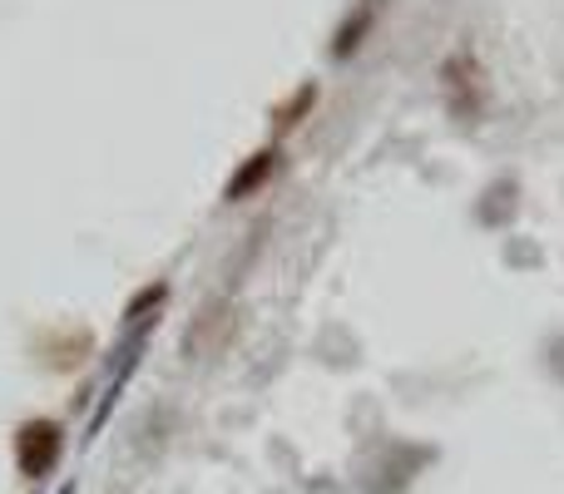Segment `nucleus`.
<instances>
[{
  "label": "nucleus",
  "mask_w": 564,
  "mask_h": 494,
  "mask_svg": "<svg viewBox=\"0 0 564 494\" xmlns=\"http://www.w3.org/2000/svg\"><path fill=\"white\" fill-rule=\"evenodd\" d=\"M15 470L25 480H45L50 470L65 460V426L50 416H35V420H20L15 426Z\"/></svg>",
  "instance_id": "nucleus-1"
},
{
  "label": "nucleus",
  "mask_w": 564,
  "mask_h": 494,
  "mask_svg": "<svg viewBox=\"0 0 564 494\" xmlns=\"http://www.w3.org/2000/svg\"><path fill=\"white\" fill-rule=\"evenodd\" d=\"M441 85H446V105H451V114L456 119L476 124V119L486 114L490 85H486V69H480V59L470 55V50L446 55V65H441Z\"/></svg>",
  "instance_id": "nucleus-2"
},
{
  "label": "nucleus",
  "mask_w": 564,
  "mask_h": 494,
  "mask_svg": "<svg viewBox=\"0 0 564 494\" xmlns=\"http://www.w3.org/2000/svg\"><path fill=\"white\" fill-rule=\"evenodd\" d=\"M273 174H278V144H268V149H258V154H248L243 164H238V174L228 178L224 198L228 204H243V198H253L258 188H268Z\"/></svg>",
  "instance_id": "nucleus-3"
},
{
  "label": "nucleus",
  "mask_w": 564,
  "mask_h": 494,
  "mask_svg": "<svg viewBox=\"0 0 564 494\" xmlns=\"http://www.w3.org/2000/svg\"><path fill=\"white\" fill-rule=\"evenodd\" d=\"M89 331L85 327H69V331H50V341L40 351H45V366H55V371H75L79 361L89 356Z\"/></svg>",
  "instance_id": "nucleus-4"
},
{
  "label": "nucleus",
  "mask_w": 564,
  "mask_h": 494,
  "mask_svg": "<svg viewBox=\"0 0 564 494\" xmlns=\"http://www.w3.org/2000/svg\"><path fill=\"white\" fill-rule=\"evenodd\" d=\"M312 105H317V85H302L297 95L288 99V105H278V114H273V134L282 139L288 129H297L302 119H307V109H312Z\"/></svg>",
  "instance_id": "nucleus-5"
},
{
  "label": "nucleus",
  "mask_w": 564,
  "mask_h": 494,
  "mask_svg": "<svg viewBox=\"0 0 564 494\" xmlns=\"http://www.w3.org/2000/svg\"><path fill=\"white\" fill-rule=\"evenodd\" d=\"M367 25H371V6H357V10H351V20H347V25L337 30V40H332V55H337V59H347L351 50L361 45V35H367Z\"/></svg>",
  "instance_id": "nucleus-6"
},
{
  "label": "nucleus",
  "mask_w": 564,
  "mask_h": 494,
  "mask_svg": "<svg viewBox=\"0 0 564 494\" xmlns=\"http://www.w3.org/2000/svg\"><path fill=\"white\" fill-rule=\"evenodd\" d=\"M164 301H169V287H164V282H154V287H149V292H139V297L124 307V327H139V317H144V321H154Z\"/></svg>",
  "instance_id": "nucleus-7"
},
{
  "label": "nucleus",
  "mask_w": 564,
  "mask_h": 494,
  "mask_svg": "<svg viewBox=\"0 0 564 494\" xmlns=\"http://www.w3.org/2000/svg\"><path fill=\"white\" fill-rule=\"evenodd\" d=\"M59 494H75V485H65V490H59Z\"/></svg>",
  "instance_id": "nucleus-8"
}]
</instances>
